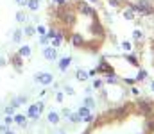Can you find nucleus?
<instances>
[{
	"instance_id": "obj_10",
	"label": "nucleus",
	"mask_w": 154,
	"mask_h": 134,
	"mask_svg": "<svg viewBox=\"0 0 154 134\" xmlns=\"http://www.w3.org/2000/svg\"><path fill=\"white\" fill-rule=\"evenodd\" d=\"M13 118H14V124L16 125H20V127H25L27 125V116H23V115H13Z\"/></svg>"
},
{
	"instance_id": "obj_38",
	"label": "nucleus",
	"mask_w": 154,
	"mask_h": 134,
	"mask_svg": "<svg viewBox=\"0 0 154 134\" xmlns=\"http://www.w3.org/2000/svg\"><path fill=\"white\" fill-rule=\"evenodd\" d=\"M18 100H20V104H25L27 102V97H18Z\"/></svg>"
},
{
	"instance_id": "obj_11",
	"label": "nucleus",
	"mask_w": 154,
	"mask_h": 134,
	"mask_svg": "<svg viewBox=\"0 0 154 134\" xmlns=\"http://www.w3.org/2000/svg\"><path fill=\"white\" fill-rule=\"evenodd\" d=\"M27 18H29V16H27V13H25L23 9H18V11H16V22H18V23H25Z\"/></svg>"
},
{
	"instance_id": "obj_5",
	"label": "nucleus",
	"mask_w": 154,
	"mask_h": 134,
	"mask_svg": "<svg viewBox=\"0 0 154 134\" xmlns=\"http://www.w3.org/2000/svg\"><path fill=\"white\" fill-rule=\"evenodd\" d=\"M9 63L16 68V72H22V66H23V57H22L18 52H14V54H11V55H9Z\"/></svg>"
},
{
	"instance_id": "obj_22",
	"label": "nucleus",
	"mask_w": 154,
	"mask_h": 134,
	"mask_svg": "<svg viewBox=\"0 0 154 134\" xmlns=\"http://www.w3.org/2000/svg\"><path fill=\"white\" fill-rule=\"evenodd\" d=\"M91 86H93V89H100L102 86H104V81H102V79H95Z\"/></svg>"
},
{
	"instance_id": "obj_36",
	"label": "nucleus",
	"mask_w": 154,
	"mask_h": 134,
	"mask_svg": "<svg viewBox=\"0 0 154 134\" xmlns=\"http://www.w3.org/2000/svg\"><path fill=\"white\" fill-rule=\"evenodd\" d=\"M133 95H134V97H140V95H142V91H140V89H136V88H133Z\"/></svg>"
},
{
	"instance_id": "obj_26",
	"label": "nucleus",
	"mask_w": 154,
	"mask_h": 134,
	"mask_svg": "<svg viewBox=\"0 0 154 134\" xmlns=\"http://www.w3.org/2000/svg\"><path fill=\"white\" fill-rule=\"evenodd\" d=\"M4 124H5L7 127H9L11 124H14V118H13V115H7V116H5V120H4Z\"/></svg>"
},
{
	"instance_id": "obj_31",
	"label": "nucleus",
	"mask_w": 154,
	"mask_h": 134,
	"mask_svg": "<svg viewBox=\"0 0 154 134\" xmlns=\"http://www.w3.org/2000/svg\"><path fill=\"white\" fill-rule=\"evenodd\" d=\"M36 32H39V34H47V29H45L43 25H38V27H36Z\"/></svg>"
},
{
	"instance_id": "obj_41",
	"label": "nucleus",
	"mask_w": 154,
	"mask_h": 134,
	"mask_svg": "<svg viewBox=\"0 0 154 134\" xmlns=\"http://www.w3.org/2000/svg\"><path fill=\"white\" fill-rule=\"evenodd\" d=\"M4 63H5V61H4V59L0 57V66H4Z\"/></svg>"
},
{
	"instance_id": "obj_35",
	"label": "nucleus",
	"mask_w": 154,
	"mask_h": 134,
	"mask_svg": "<svg viewBox=\"0 0 154 134\" xmlns=\"http://www.w3.org/2000/svg\"><path fill=\"white\" fill-rule=\"evenodd\" d=\"M127 59H129L133 64H138V61H136V57H134V55H127Z\"/></svg>"
},
{
	"instance_id": "obj_3",
	"label": "nucleus",
	"mask_w": 154,
	"mask_h": 134,
	"mask_svg": "<svg viewBox=\"0 0 154 134\" xmlns=\"http://www.w3.org/2000/svg\"><path fill=\"white\" fill-rule=\"evenodd\" d=\"M34 81L41 84V86H48V84H52V81H54V77H52V73H48V72H38L36 75H34Z\"/></svg>"
},
{
	"instance_id": "obj_18",
	"label": "nucleus",
	"mask_w": 154,
	"mask_h": 134,
	"mask_svg": "<svg viewBox=\"0 0 154 134\" xmlns=\"http://www.w3.org/2000/svg\"><path fill=\"white\" fill-rule=\"evenodd\" d=\"M77 115H79V118L82 120L84 116H88V115H90V107H88V106H81V107H79V111H77Z\"/></svg>"
},
{
	"instance_id": "obj_15",
	"label": "nucleus",
	"mask_w": 154,
	"mask_h": 134,
	"mask_svg": "<svg viewBox=\"0 0 154 134\" xmlns=\"http://www.w3.org/2000/svg\"><path fill=\"white\" fill-rule=\"evenodd\" d=\"M47 118H48V122H50L52 125H57V124H59V115H57L56 111H50Z\"/></svg>"
},
{
	"instance_id": "obj_32",
	"label": "nucleus",
	"mask_w": 154,
	"mask_h": 134,
	"mask_svg": "<svg viewBox=\"0 0 154 134\" xmlns=\"http://www.w3.org/2000/svg\"><path fill=\"white\" fill-rule=\"evenodd\" d=\"M82 120H84V122H88V124H90V122H95V116H93V115H88V116H84V118H82Z\"/></svg>"
},
{
	"instance_id": "obj_47",
	"label": "nucleus",
	"mask_w": 154,
	"mask_h": 134,
	"mask_svg": "<svg viewBox=\"0 0 154 134\" xmlns=\"http://www.w3.org/2000/svg\"><path fill=\"white\" fill-rule=\"evenodd\" d=\"M145 134H149V133H145Z\"/></svg>"
},
{
	"instance_id": "obj_27",
	"label": "nucleus",
	"mask_w": 154,
	"mask_h": 134,
	"mask_svg": "<svg viewBox=\"0 0 154 134\" xmlns=\"http://www.w3.org/2000/svg\"><path fill=\"white\" fill-rule=\"evenodd\" d=\"M106 2H108V4H109L111 7H120V5H122V4H120L118 0H106Z\"/></svg>"
},
{
	"instance_id": "obj_12",
	"label": "nucleus",
	"mask_w": 154,
	"mask_h": 134,
	"mask_svg": "<svg viewBox=\"0 0 154 134\" xmlns=\"http://www.w3.org/2000/svg\"><path fill=\"white\" fill-rule=\"evenodd\" d=\"M75 77H77V81H81V82H84V81H88V79H90V73L79 68V70L75 72Z\"/></svg>"
},
{
	"instance_id": "obj_24",
	"label": "nucleus",
	"mask_w": 154,
	"mask_h": 134,
	"mask_svg": "<svg viewBox=\"0 0 154 134\" xmlns=\"http://www.w3.org/2000/svg\"><path fill=\"white\" fill-rule=\"evenodd\" d=\"M133 38H134V41H140V40L143 38V32H142V31H134V32H133Z\"/></svg>"
},
{
	"instance_id": "obj_45",
	"label": "nucleus",
	"mask_w": 154,
	"mask_h": 134,
	"mask_svg": "<svg viewBox=\"0 0 154 134\" xmlns=\"http://www.w3.org/2000/svg\"><path fill=\"white\" fill-rule=\"evenodd\" d=\"M118 2H120V4H124V2H127V0H118Z\"/></svg>"
},
{
	"instance_id": "obj_23",
	"label": "nucleus",
	"mask_w": 154,
	"mask_h": 134,
	"mask_svg": "<svg viewBox=\"0 0 154 134\" xmlns=\"http://www.w3.org/2000/svg\"><path fill=\"white\" fill-rule=\"evenodd\" d=\"M84 106H88V107L91 109V107H95V100H93L91 97H86V98H84Z\"/></svg>"
},
{
	"instance_id": "obj_4",
	"label": "nucleus",
	"mask_w": 154,
	"mask_h": 134,
	"mask_svg": "<svg viewBox=\"0 0 154 134\" xmlns=\"http://www.w3.org/2000/svg\"><path fill=\"white\" fill-rule=\"evenodd\" d=\"M41 111H43V102H36V104H32V106L29 107L27 116H29V118H32V120H38L39 115H41Z\"/></svg>"
},
{
	"instance_id": "obj_28",
	"label": "nucleus",
	"mask_w": 154,
	"mask_h": 134,
	"mask_svg": "<svg viewBox=\"0 0 154 134\" xmlns=\"http://www.w3.org/2000/svg\"><path fill=\"white\" fill-rule=\"evenodd\" d=\"M68 118H70V120H72L74 124H77V122H81V118H79V115H72V113H70V116H68Z\"/></svg>"
},
{
	"instance_id": "obj_2",
	"label": "nucleus",
	"mask_w": 154,
	"mask_h": 134,
	"mask_svg": "<svg viewBox=\"0 0 154 134\" xmlns=\"http://www.w3.org/2000/svg\"><path fill=\"white\" fill-rule=\"evenodd\" d=\"M136 107H138L140 113L145 115V116H149V115H152L154 113V102L152 100H149V98H138Z\"/></svg>"
},
{
	"instance_id": "obj_20",
	"label": "nucleus",
	"mask_w": 154,
	"mask_h": 134,
	"mask_svg": "<svg viewBox=\"0 0 154 134\" xmlns=\"http://www.w3.org/2000/svg\"><path fill=\"white\" fill-rule=\"evenodd\" d=\"M124 18H125V20H133V18H134V11H133V9H125V11H124Z\"/></svg>"
},
{
	"instance_id": "obj_37",
	"label": "nucleus",
	"mask_w": 154,
	"mask_h": 134,
	"mask_svg": "<svg viewBox=\"0 0 154 134\" xmlns=\"http://www.w3.org/2000/svg\"><path fill=\"white\" fill-rule=\"evenodd\" d=\"M122 48L124 50H131V43H122Z\"/></svg>"
},
{
	"instance_id": "obj_46",
	"label": "nucleus",
	"mask_w": 154,
	"mask_h": 134,
	"mask_svg": "<svg viewBox=\"0 0 154 134\" xmlns=\"http://www.w3.org/2000/svg\"><path fill=\"white\" fill-rule=\"evenodd\" d=\"M90 2H99V0H90Z\"/></svg>"
},
{
	"instance_id": "obj_39",
	"label": "nucleus",
	"mask_w": 154,
	"mask_h": 134,
	"mask_svg": "<svg viewBox=\"0 0 154 134\" xmlns=\"http://www.w3.org/2000/svg\"><path fill=\"white\" fill-rule=\"evenodd\" d=\"M63 116H70V109H63Z\"/></svg>"
},
{
	"instance_id": "obj_6",
	"label": "nucleus",
	"mask_w": 154,
	"mask_h": 134,
	"mask_svg": "<svg viewBox=\"0 0 154 134\" xmlns=\"http://www.w3.org/2000/svg\"><path fill=\"white\" fill-rule=\"evenodd\" d=\"M43 57L47 61H56L57 59V48L56 46H45L43 48Z\"/></svg>"
},
{
	"instance_id": "obj_40",
	"label": "nucleus",
	"mask_w": 154,
	"mask_h": 134,
	"mask_svg": "<svg viewBox=\"0 0 154 134\" xmlns=\"http://www.w3.org/2000/svg\"><path fill=\"white\" fill-rule=\"evenodd\" d=\"M66 0H54V4H65Z\"/></svg>"
},
{
	"instance_id": "obj_43",
	"label": "nucleus",
	"mask_w": 154,
	"mask_h": 134,
	"mask_svg": "<svg viewBox=\"0 0 154 134\" xmlns=\"http://www.w3.org/2000/svg\"><path fill=\"white\" fill-rule=\"evenodd\" d=\"M82 134H91V131H84Z\"/></svg>"
},
{
	"instance_id": "obj_21",
	"label": "nucleus",
	"mask_w": 154,
	"mask_h": 134,
	"mask_svg": "<svg viewBox=\"0 0 154 134\" xmlns=\"http://www.w3.org/2000/svg\"><path fill=\"white\" fill-rule=\"evenodd\" d=\"M145 79H147V72H145V70H140L134 81H138V82H140V81H145Z\"/></svg>"
},
{
	"instance_id": "obj_34",
	"label": "nucleus",
	"mask_w": 154,
	"mask_h": 134,
	"mask_svg": "<svg viewBox=\"0 0 154 134\" xmlns=\"http://www.w3.org/2000/svg\"><path fill=\"white\" fill-rule=\"evenodd\" d=\"M27 2H29V0H16V4H18L20 7H27Z\"/></svg>"
},
{
	"instance_id": "obj_8",
	"label": "nucleus",
	"mask_w": 154,
	"mask_h": 134,
	"mask_svg": "<svg viewBox=\"0 0 154 134\" xmlns=\"http://www.w3.org/2000/svg\"><path fill=\"white\" fill-rule=\"evenodd\" d=\"M111 115H113L115 118H124V116H127V106H120V107L113 109Z\"/></svg>"
},
{
	"instance_id": "obj_30",
	"label": "nucleus",
	"mask_w": 154,
	"mask_h": 134,
	"mask_svg": "<svg viewBox=\"0 0 154 134\" xmlns=\"http://www.w3.org/2000/svg\"><path fill=\"white\" fill-rule=\"evenodd\" d=\"M14 109H16V107H13V106H7V107H5V115H14Z\"/></svg>"
},
{
	"instance_id": "obj_14",
	"label": "nucleus",
	"mask_w": 154,
	"mask_h": 134,
	"mask_svg": "<svg viewBox=\"0 0 154 134\" xmlns=\"http://www.w3.org/2000/svg\"><path fill=\"white\" fill-rule=\"evenodd\" d=\"M18 54H20L22 57H29V55H31V46H29V45H22V46L18 48Z\"/></svg>"
},
{
	"instance_id": "obj_29",
	"label": "nucleus",
	"mask_w": 154,
	"mask_h": 134,
	"mask_svg": "<svg viewBox=\"0 0 154 134\" xmlns=\"http://www.w3.org/2000/svg\"><path fill=\"white\" fill-rule=\"evenodd\" d=\"M63 98H65V93L57 91V93H56V100H57V102H63Z\"/></svg>"
},
{
	"instance_id": "obj_1",
	"label": "nucleus",
	"mask_w": 154,
	"mask_h": 134,
	"mask_svg": "<svg viewBox=\"0 0 154 134\" xmlns=\"http://www.w3.org/2000/svg\"><path fill=\"white\" fill-rule=\"evenodd\" d=\"M129 9H133L134 13H142V14H154V5L151 0H138L131 4Z\"/></svg>"
},
{
	"instance_id": "obj_17",
	"label": "nucleus",
	"mask_w": 154,
	"mask_h": 134,
	"mask_svg": "<svg viewBox=\"0 0 154 134\" xmlns=\"http://www.w3.org/2000/svg\"><path fill=\"white\" fill-rule=\"evenodd\" d=\"M22 38H23V29H16L14 34H13V41H14V43H20Z\"/></svg>"
},
{
	"instance_id": "obj_13",
	"label": "nucleus",
	"mask_w": 154,
	"mask_h": 134,
	"mask_svg": "<svg viewBox=\"0 0 154 134\" xmlns=\"http://www.w3.org/2000/svg\"><path fill=\"white\" fill-rule=\"evenodd\" d=\"M34 34H38V32H36V27H34V25H25V27H23V36L31 38V36H34Z\"/></svg>"
},
{
	"instance_id": "obj_44",
	"label": "nucleus",
	"mask_w": 154,
	"mask_h": 134,
	"mask_svg": "<svg viewBox=\"0 0 154 134\" xmlns=\"http://www.w3.org/2000/svg\"><path fill=\"white\" fill-rule=\"evenodd\" d=\"M151 88H152V91H154V81H152V82H151Z\"/></svg>"
},
{
	"instance_id": "obj_16",
	"label": "nucleus",
	"mask_w": 154,
	"mask_h": 134,
	"mask_svg": "<svg viewBox=\"0 0 154 134\" xmlns=\"http://www.w3.org/2000/svg\"><path fill=\"white\" fill-rule=\"evenodd\" d=\"M27 7H29L31 13H36L39 9V0H29V2H27Z\"/></svg>"
},
{
	"instance_id": "obj_33",
	"label": "nucleus",
	"mask_w": 154,
	"mask_h": 134,
	"mask_svg": "<svg viewBox=\"0 0 154 134\" xmlns=\"http://www.w3.org/2000/svg\"><path fill=\"white\" fill-rule=\"evenodd\" d=\"M65 93H68V95H74L75 91H74V88H72V86H65Z\"/></svg>"
},
{
	"instance_id": "obj_42",
	"label": "nucleus",
	"mask_w": 154,
	"mask_h": 134,
	"mask_svg": "<svg viewBox=\"0 0 154 134\" xmlns=\"http://www.w3.org/2000/svg\"><path fill=\"white\" fill-rule=\"evenodd\" d=\"M4 134H14V133H13V131H9V129H7V131H5V133H4Z\"/></svg>"
},
{
	"instance_id": "obj_9",
	"label": "nucleus",
	"mask_w": 154,
	"mask_h": 134,
	"mask_svg": "<svg viewBox=\"0 0 154 134\" xmlns=\"http://www.w3.org/2000/svg\"><path fill=\"white\" fill-rule=\"evenodd\" d=\"M70 64H72V57H63V59H59V70H61V72H66Z\"/></svg>"
},
{
	"instance_id": "obj_25",
	"label": "nucleus",
	"mask_w": 154,
	"mask_h": 134,
	"mask_svg": "<svg viewBox=\"0 0 154 134\" xmlns=\"http://www.w3.org/2000/svg\"><path fill=\"white\" fill-rule=\"evenodd\" d=\"M48 41H50V40L47 38V34H41V36H39V43L43 45V46H47V45H48Z\"/></svg>"
},
{
	"instance_id": "obj_19",
	"label": "nucleus",
	"mask_w": 154,
	"mask_h": 134,
	"mask_svg": "<svg viewBox=\"0 0 154 134\" xmlns=\"http://www.w3.org/2000/svg\"><path fill=\"white\" fill-rule=\"evenodd\" d=\"M104 82H108V84H116V82H118V77H116L113 72H111V73H106V81H104Z\"/></svg>"
},
{
	"instance_id": "obj_7",
	"label": "nucleus",
	"mask_w": 154,
	"mask_h": 134,
	"mask_svg": "<svg viewBox=\"0 0 154 134\" xmlns=\"http://www.w3.org/2000/svg\"><path fill=\"white\" fill-rule=\"evenodd\" d=\"M97 72H99V73H102V72H104V73H111V72H113V68L109 66V63H108V59H106V57L100 61V64H99Z\"/></svg>"
}]
</instances>
